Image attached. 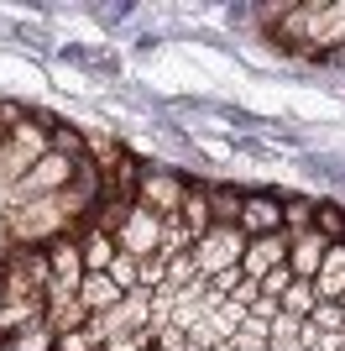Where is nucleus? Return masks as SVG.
Masks as SVG:
<instances>
[{
    "mask_svg": "<svg viewBox=\"0 0 345 351\" xmlns=\"http://www.w3.org/2000/svg\"><path fill=\"white\" fill-rule=\"evenodd\" d=\"M319 231L330 236V241H345V210H335V205H319Z\"/></svg>",
    "mask_w": 345,
    "mask_h": 351,
    "instance_id": "f3484780",
    "label": "nucleus"
},
{
    "mask_svg": "<svg viewBox=\"0 0 345 351\" xmlns=\"http://www.w3.org/2000/svg\"><path fill=\"white\" fill-rule=\"evenodd\" d=\"M246 241H251V236H246L241 226H220L215 220V226L199 236V247L188 252V257H194V273L209 283V278H220V273H230V267H241Z\"/></svg>",
    "mask_w": 345,
    "mask_h": 351,
    "instance_id": "f03ea898",
    "label": "nucleus"
},
{
    "mask_svg": "<svg viewBox=\"0 0 345 351\" xmlns=\"http://www.w3.org/2000/svg\"><path fill=\"white\" fill-rule=\"evenodd\" d=\"M215 351H235V346H230V341H220V346H215Z\"/></svg>",
    "mask_w": 345,
    "mask_h": 351,
    "instance_id": "412c9836",
    "label": "nucleus"
},
{
    "mask_svg": "<svg viewBox=\"0 0 345 351\" xmlns=\"http://www.w3.org/2000/svg\"><path fill=\"white\" fill-rule=\"evenodd\" d=\"M47 320V299H0V346Z\"/></svg>",
    "mask_w": 345,
    "mask_h": 351,
    "instance_id": "1a4fd4ad",
    "label": "nucleus"
},
{
    "mask_svg": "<svg viewBox=\"0 0 345 351\" xmlns=\"http://www.w3.org/2000/svg\"><path fill=\"white\" fill-rule=\"evenodd\" d=\"M340 309H345V299H340Z\"/></svg>",
    "mask_w": 345,
    "mask_h": 351,
    "instance_id": "5701e85b",
    "label": "nucleus"
},
{
    "mask_svg": "<svg viewBox=\"0 0 345 351\" xmlns=\"http://www.w3.org/2000/svg\"><path fill=\"white\" fill-rule=\"evenodd\" d=\"M288 252H293V236L288 231H272V236H251L246 241V257H241V278L246 283H261L267 273L288 263Z\"/></svg>",
    "mask_w": 345,
    "mask_h": 351,
    "instance_id": "423d86ee",
    "label": "nucleus"
},
{
    "mask_svg": "<svg viewBox=\"0 0 345 351\" xmlns=\"http://www.w3.org/2000/svg\"><path fill=\"white\" fill-rule=\"evenodd\" d=\"M79 247H84V267L89 273H110V263L120 257L110 231H94V226H79Z\"/></svg>",
    "mask_w": 345,
    "mask_h": 351,
    "instance_id": "9b49d317",
    "label": "nucleus"
},
{
    "mask_svg": "<svg viewBox=\"0 0 345 351\" xmlns=\"http://www.w3.org/2000/svg\"><path fill=\"white\" fill-rule=\"evenodd\" d=\"M183 199H188V178L183 173H172V168H146L142 173V199H136V205L157 210V215L168 220V215L183 210Z\"/></svg>",
    "mask_w": 345,
    "mask_h": 351,
    "instance_id": "39448f33",
    "label": "nucleus"
},
{
    "mask_svg": "<svg viewBox=\"0 0 345 351\" xmlns=\"http://www.w3.org/2000/svg\"><path fill=\"white\" fill-rule=\"evenodd\" d=\"M157 351H194V346H188L183 330H172V325H157Z\"/></svg>",
    "mask_w": 345,
    "mask_h": 351,
    "instance_id": "6ab92c4d",
    "label": "nucleus"
},
{
    "mask_svg": "<svg viewBox=\"0 0 345 351\" xmlns=\"http://www.w3.org/2000/svg\"><path fill=\"white\" fill-rule=\"evenodd\" d=\"M241 205H246V189H235V184H209V210H215L220 226H241Z\"/></svg>",
    "mask_w": 345,
    "mask_h": 351,
    "instance_id": "ddd939ff",
    "label": "nucleus"
},
{
    "mask_svg": "<svg viewBox=\"0 0 345 351\" xmlns=\"http://www.w3.org/2000/svg\"><path fill=\"white\" fill-rule=\"evenodd\" d=\"M330 63H340V69H345V47H340V53H335V58H330Z\"/></svg>",
    "mask_w": 345,
    "mask_h": 351,
    "instance_id": "aec40b11",
    "label": "nucleus"
},
{
    "mask_svg": "<svg viewBox=\"0 0 345 351\" xmlns=\"http://www.w3.org/2000/svg\"><path fill=\"white\" fill-rule=\"evenodd\" d=\"M319 309V293H314V283H298L293 278V289L283 293V315H293V320H303L309 325V315Z\"/></svg>",
    "mask_w": 345,
    "mask_h": 351,
    "instance_id": "4468645a",
    "label": "nucleus"
},
{
    "mask_svg": "<svg viewBox=\"0 0 345 351\" xmlns=\"http://www.w3.org/2000/svg\"><path fill=\"white\" fill-rule=\"evenodd\" d=\"M53 351H105V346L89 336V325H84V330H73V336H58V346H53Z\"/></svg>",
    "mask_w": 345,
    "mask_h": 351,
    "instance_id": "a211bd4d",
    "label": "nucleus"
},
{
    "mask_svg": "<svg viewBox=\"0 0 345 351\" xmlns=\"http://www.w3.org/2000/svg\"><path fill=\"white\" fill-rule=\"evenodd\" d=\"M330 247H335V241L319 231V226H314V231H303V236H293L288 273H293L298 283H314V278H319V267H324V257H330Z\"/></svg>",
    "mask_w": 345,
    "mask_h": 351,
    "instance_id": "0eeeda50",
    "label": "nucleus"
},
{
    "mask_svg": "<svg viewBox=\"0 0 345 351\" xmlns=\"http://www.w3.org/2000/svg\"><path fill=\"white\" fill-rule=\"evenodd\" d=\"M314 293H319V304H340L345 299V241L330 247V257H324V267L314 278Z\"/></svg>",
    "mask_w": 345,
    "mask_h": 351,
    "instance_id": "9d476101",
    "label": "nucleus"
},
{
    "mask_svg": "<svg viewBox=\"0 0 345 351\" xmlns=\"http://www.w3.org/2000/svg\"><path fill=\"white\" fill-rule=\"evenodd\" d=\"M277 27V43L309 58H335L345 47V5H288V11H267Z\"/></svg>",
    "mask_w": 345,
    "mask_h": 351,
    "instance_id": "f257e3e1",
    "label": "nucleus"
},
{
    "mask_svg": "<svg viewBox=\"0 0 345 351\" xmlns=\"http://www.w3.org/2000/svg\"><path fill=\"white\" fill-rule=\"evenodd\" d=\"M115 247L126 252V257H157V247H162V215L157 210H146V205H136L126 215V226L115 231Z\"/></svg>",
    "mask_w": 345,
    "mask_h": 351,
    "instance_id": "20e7f679",
    "label": "nucleus"
},
{
    "mask_svg": "<svg viewBox=\"0 0 345 351\" xmlns=\"http://www.w3.org/2000/svg\"><path fill=\"white\" fill-rule=\"evenodd\" d=\"M152 315H157L152 293L136 289V293H126L115 309H105V315H89V336L100 341V346H110V341H120V336H136V330H146V325H152Z\"/></svg>",
    "mask_w": 345,
    "mask_h": 351,
    "instance_id": "7ed1b4c3",
    "label": "nucleus"
},
{
    "mask_svg": "<svg viewBox=\"0 0 345 351\" xmlns=\"http://www.w3.org/2000/svg\"><path fill=\"white\" fill-rule=\"evenodd\" d=\"M120 299H126V289H120L110 273H89L84 289H79V304H84L89 315H105V309H115Z\"/></svg>",
    "mask_w": 345,
    "mask_h": 351,
    "instance_id": "f8f14e48",
    "label": "nucleus"
},
{
    "mask_svg": "<svg viewBox=\"0 0 345 351\" xmlns=\"http://www.w3.org/2000/svg\"><path fill=\"white\" fill-rule=\"evenodd\" d=\"M110 278L120 283L126 293H136V289H142V257H126V252H120V257L110 263Z\"/></svg>",
    "mask_w": 345,
    "mask_h": 351,
    "instance_id": "dca6fc26",
    "label": "nucleus"
},
{
    "mask_svg": "<svg viewBox=\"0 0 345 351\" xmlns=\"http://www.w3.org/2000/svg\"><path fill=\"white\" fill-rule=\"evenodd\" d=\"M53 346H58V336L47 330V320H42V325H31V330H21V336H11L0 351H53Z\"/></svg>",
    "mask_w": 345,
    "mask_h": 351,
    "instance_id": "2eb2a0df",
    "label": "nucleus"
},
{
    "mask_svg": "<svg viewBox=\"0 0 345 351\" xmlns=\"http://www.w3.org/2000/svg\"><path fill=\"white\" fill-rule=\"evenodd\" d=\"M0 147H5V126H0Z\"/></svg>",
    "mask_w": 345,
    "mask_h": 351,
    "instance_id": "4be33fe9",
    "label": "nucleus"
},
{
    "mask_svg": "<svg viewBox=\"0 0 345 351\" xmlns=\"http://www.w3.org/2000/svg\"><path fill=\"white\" fill-rule=\"evenodd\" d=\"M241 231L246 236H272V231H283V194H267V189H251V194H246Z\"/></svg>",
    "mask_w": 345,
    "mask_h": 351,
    "instance_id": "6e6552de",
    "label": "nucleus"
}]
</instances>
